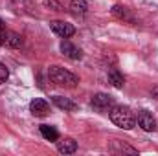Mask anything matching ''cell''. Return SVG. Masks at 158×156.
<instances>
[{
    "mask_svg": "<svg viewBox=\"0 0 158 156\" xmlns=\"http://www.w3.org/2000/svg\"><path fill=\"white\" fill-rule=\"evenodd\" d=\"M107 79H109V83H110L114 88H123V84H125V77L119 74L116 68H110V70H109Z\"/></svg>",
    "mask_w": 158,
    "mask_h": 156,
    "instance_id": "4fadbf2b",
    "label": "cell"
},
{
    "mask_svg": "<svg viewBox=\"0 0 158 156\" xmlns=\"http://www.w3.org/2000/svg\"><path fill=\"white\" fill-rule=\"evenodd\" d=\"M136 123L145 130V132H155L156 130V119L153 117V114L149 110H140L136 116Z\"/></svg>",
    "mask_w": 158,
    "mask_h": 156,
    "instance_id": "5b68a950",
    "label": "cell"
},
{
    "mask_svg": "<svg viewBox=\"0 0 158 156\" xmlns=\"http://www.w3.org/2000/svg\"><path fill=\"white\" fill-rule=\"evenodd\" d=\"M4 39H6V31L0 33V46H4Z\"/></svg>",
    "mask_w": 158,
    "mask_h": 156,
    "instance_id": "d6986e66",
    "label": "cell"
},
{
    "mask_svg": "<svg viewBox=\"0 0 158 156\" xmlns=\"http://www.w3.org/2000/svg\"><path fill=\"white\" fill-rule=\"evenodd\" d=\"M92 107L98 110V112H109L112 107H114V97L112 96H109V94H103V92H99V94H94L92 96Z\"/></svg>",
    "mask_w": 158,
    "mask_h": 156,
    "instance_id": "3957f363",
    "label": "cell"
},
{
    "mask_svg": "<svg viewBox=\"0 0 158 156\" xmlns=\"http://www.w3.org/2000/svg\"><path fill=\"white\" fill-rule=\"evenodd\" d=\"M7 77H9V70H7V66H6L4 63H0V84L6 83Z\"/></svg>",
    "mask_w": 158,
    "mask_h": 156,
    "instance_id": "e0dca14e",
    "label": "cell"
},
{
    "mask_svg": "<svg viewBox=\"0 0 158 156\" xmlns=\"http://www.w3.org/2000/svg\"><path fill=\"white\" fill-rule=\"evenodd\" d=\"M4 44L7 48H20L22 46V37L17 33V31H6V39H4Z\"/></svg>",
    "mask_w": 158,
    "mask_h": 156,
    "instance_id": "7c38bea8",
    "label": "cell"
},
{
    "mask_svg": "<svg viewBox=\"0 0 158 156\" xmlns=\"http://www.w3.org/2000/svg\"><path fill=\"white\" fill-rule=\"evenodd\" d=\"M53 105H55L57 109L64 110V112H74V110H77V105H76L72 99L63 97V96H53Z\"/></svg>",
    "mask_w": 158,
    "mask_h": 156,
    "instance_id": "30bf717a",
    "label": "cell"
},
{
    "mask_svg": "<svg viewBox=\"0 0 158 156\" xmlns=\"http://www.w3.org/2000/svg\"><path fill=\"white\" fill-rule=\"evenodd\" d=\"M61 53H63L66 59H72V61H79V59L83 57V51H81V48L74 46L70 40H66V39L61 42Z\"/></svg>",
    "mask_w": 158,
    "mask_h": 156,
    "instance_id": "8992f818",
    "label": "cell"
},
{
    "mask_svg": "<svg viewBox=\"0 0 158 156\" xmlns=\"http://www.w3.org/2000/svg\"><path fill=\"white\" fill-rule=\"evenodd\" d=\"M40 134H42V138L48 140V142H55V140L59 138L57 129H55V127H50V125H40Z\"/></svg>",
    "mask_w": 158,
    "mask_h": 156,
    "instance_id": "5bb4252c",
    "label": "cell"
},
{
    "mask_svg": "<svg viewBox=\"0 0 158 156\" xmlns=\"http://www.w3.org/2000/svg\"><path fill=\"white\" fill-rule=\"evenodd\" d=\"M112 15H114L116 18H119V20H125V22H136L134 17H132V13H131V9H127V7L121 6V4L112 6Z\"/></svg>",
    "mask_w": 158,
    "mask_h": 156,
    "instance_id": "8fae6325",
    "label": "cell"
},
{
    "mask_svg": "<svg viewBox=\"0 0 158 156\" xmlns=\"http://www.w3.org/2000/svg\"><path fill=\"white\" fill-rule=\"evenodd\" d=\"M57 151L61 154H74L77 151V142L74 138H63L61 142H57Z\"/></svg>",
    "mask_w": 158,
    "mask_h": 156,
    "instance_id": "ba28073f",
    "label": "cell"
},
{
    "mask_svg": "<svg viewBox=\"0 0 158 156\" xmlns=\"http://www.w3.org/2000/svg\"><path fill=\"white\" fill-rule=\"evenodd\" d=\"M48 79L55 86H64V88H74V86H77V83H79V79L76 74H72L66 68L57 66V64L48 68Z\"/></svg>",
    "mask_w": 158,
    "mask_h": 156,
    "instance_id": "7a4b0ae2",
    "label": "cell"
},
{
    "mask_svg": "<svg viewBox=\"0 0 158 156\" xmlns=\"http://www.w3.org/2000/svg\"><path fill=\"white\" fill-rule=\"evenodd\" d=\"M6 31V26H4V20L0 18V33H4Z\"/></svg>",
    "mask_w": 158,
    "mask_h": 156,
    "instance_id": "ac0fdd59",
    "label": "cell"
},
{
    "mask_svg": "<svg viewBox=\"0 0 158 156\" xmlns=\"http://www.w3.org/2000/svg\"><path fill=\"white\" fill-rule=\"evenodd\" d=\"M109 149L112 153H116V154H123V153H127V154H138V149H134V147H131V145H127V143H123L119 140H112L109 143Z\"/></svg>",
    "mask_w": 158,
    "mask_h": 156,
    "instance_id": "9c48e42d",
    "label": "cell"
},
{
    "mask_svg": "<svg viewBox=\"0 0 158 156\" xmlns=\"http://www.w3.org/2000/svg\"><path fill=\"white\" fill-rule=\"evenodd\" d=\"M86 9H88L86 0H72V2H70V11H72L74 15H85Z\"/></svg>",
    "mask_w": 158,
    "mask_h": 156,
    "instance_id": "9a60e30c",
    "label": "cell"
},
{
    "mask_svg": "<svg viewBox=\"0 0 158 156\" xmlns=\"http://www.w3.org/2000/svg\"><path fill=\"white\" fill-rule=\"evenodd\" d=\"M44 6L53 9V11H64V6L59 2V0H44Z\"/></svg>",
    "mask_w": 158,
    "mask_h": 156,
    "instance_id": "2e32d148",
    "label": "cell"
},
{
    "mask_svg": "<svg viewBox=\"0 0 158 156\" xmlns=\"http://www.w3.org/2000/svg\"><path fill=\"white\" fill-rule=\"evenodd\" d=\"M50 30L57 37H63V39H68V37H72L76 33V28L70 22H64V20H52L50 22Z\"/></svg>",
    "mask_w": 158,
    "mask_h": 156,
    "instance_id": "277c9868",
    "label": "cell"
},
{
    "mask_svg": "<svg viewBox=\"0 0 158 156\" xmlns=\"http://www.w3.org/2000/svg\"><path fill=\"white\" fill-rule=\"evenodd\" d=\"M30 112L35 117H44V116L50 114V105H48V101L37 97V99H33V101L30 103Z\"/></svg>",
    "mask_w": 158,
    "mask_h": 156,
    "instance_id": "52a82bcc",
    "label": "cell"
},
{
    "mask_svg": "<svg viewBox=\"0 0 158 156\" xmlns=\"http://www.w3.org/2000/svg\"><path fill=\"white\" fill-rule=\"evenodd\" d=\"M153 96H155V97H158V86L155 88V90H153Z\"/></svg>",
    "mask_w": 158,
    "mask_h": 156,
    "instance_id": "ffe728a7",
    "label": "cell"
},
{
    "mask_svg": "<svg viewBox=\"0 0 158 156\" xmlns=\"http://www.w3.org/2000/svg\"><path fill=\"white\" fill-rule=\"evenodd\" d=\"M109 116H110V121L119 127V129H123V130H131V129H134V125H136V116H134V112L129 109V107H123V105H114L110 110H109Z\"/></svg>",
    "mask_w": 158,
    "mask_h": 156,
    "instance_id": "6da1fadb",
    "label": "cell"
}]
</instances>
